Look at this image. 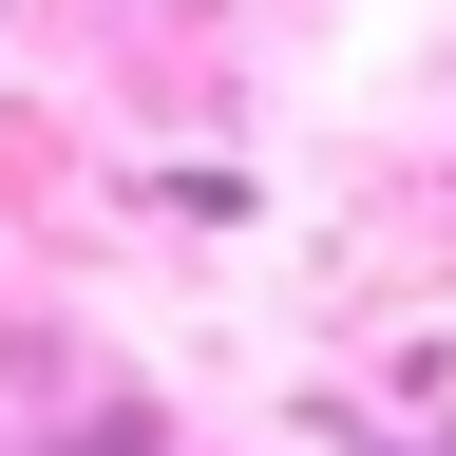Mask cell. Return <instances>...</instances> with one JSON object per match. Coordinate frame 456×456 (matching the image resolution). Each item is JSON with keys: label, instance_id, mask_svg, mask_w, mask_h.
Wrapping results in <instances>:
<instances>
[{"label": "cell", "instance_id": "6da1fadb", "mask_svg": "<svg viewBox=\"0 0 456 456\" xmlns=\"http://www.w3.org/2000/svg\"><path fill=\"white\" fill-rule=\"evenodd\" d=\"M362 456H456V419H399V437H362Z\"/></svg>", "mask_w": 456, "mask_h": 456}, {"label": "cell", "instance_id": "7a4b0ae2", "mask_svg": "<svg viewBox=\"0 0 456 456\" xmlns=\"http://www.w3.org/2000/svg\"><path fill=\"white\" fill-rule=\"evenodd\" d=\"M0 456H38V437H0Z\"/></svg>", "mask_w": 456, "mask_h": 456}]
</instances>
